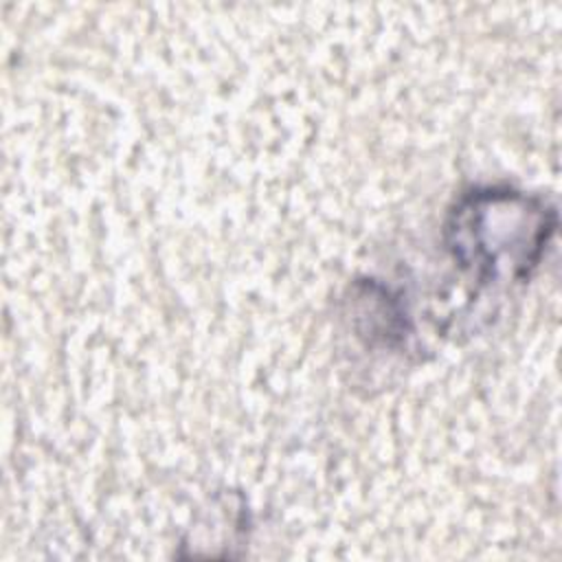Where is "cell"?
I'll return each instance as SVG.
<instances>
[{"instance_id":"obj_1","label":"cell","mask_w":562,"mask_h":562,"mask_svg":"<svg viewBox=\"0 0 562 562\" xmlns=\"http://www.w3.org/2000/svg\"><path fill=\"white\" fill-rule=\"evenodd\" d=\"M555 224L553 206L540 198L476 187L448 211L443 237L452 259L481 283H512L540 263Z\"/></svg>"}]
</instances>
